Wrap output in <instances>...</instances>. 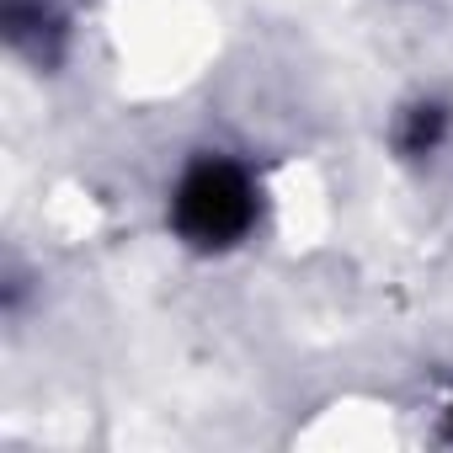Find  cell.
Segmentation results:
<instances>
[{"label":"cell","instance_id":"obj_1","mask_svg":"<svg viewBox=\"0 0 453 453\" xmlns=\"http://www.w3.org/2000/svg\"><path fill=\"white\" fill-rule=\"evenodd\" d=\"M171 224L181 230V241L219 251V246H235L251 224H257V181L246 176V165L235 160H197L171 197Z\"/></svg>","mask_w":453,"mask_h":453},{"label":"cell","instance_id":"obj_2","mask_svg":"<svg viewBox=\"0 0 453 453\" xmlns=\"http://www.w3.org/2000/svg\"><path fill=\"white\" fill-rule=\"evenodd\" d=\"M6 33H12V43L27 49L33 59H54L59 17L43 6V0H6Z\"/></svg>","mask_w":453,"mask_h":453},{"label":"cell","instance_id":"obj_3","mask_svg":"<svg viewBox=\"0 0 453 453\" xmlns=\"http://www.w3.org/2000/svg\"><path fill=\"white\" fill-rule=\"evenodd\" d=\"M442 134H448V107L421 102V107H411L405 123H400V150H405V155H432V150L442 144Z\"/></svg>","mask_w":453,"mask_h":453}]
</instances>
